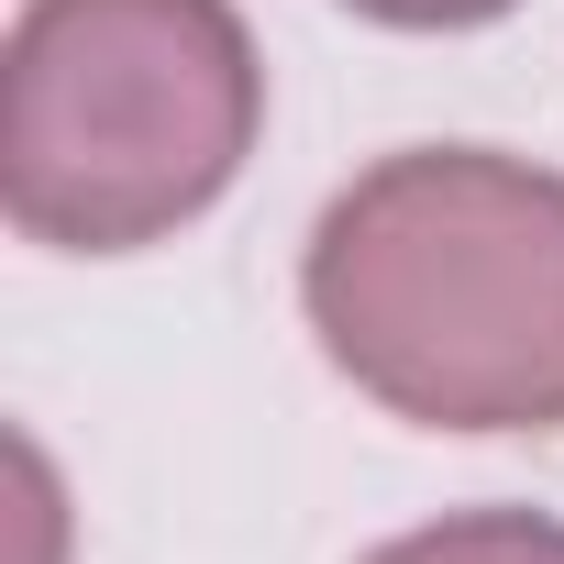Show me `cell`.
Here are the masks:
<instances>
[{
    "mask_svg": "<svg viewBox=\"0 0 564 564\" xmlns=\"http://www.w3.org/2000/svg\"><path fill=\"white\" fill-rule=\"evenodd\" d=\"M322 355L421 432H564V177L498 144L366 166L300 265Z\"/></svg>",
    "mask_w": 564,
    "mask_h": 564,
    "instance_id": "obj_1",
    "label": "cell"
},
{
    "mask_svg": "<svg viewBox=\"0 0 564 564\" xmlns=\"http://www.w3.org/2000/svg\"><path fill=\"white\" fill-rule=\"evenodd\" d=\"M265 122L232 0H23L0 56V210L56 254H133L199 221Z\"/></svg>",
    "mask_w": 564,
    "mask_h": 564,
    "instance_id": "obj_2",
    "label": "cell"
},
{
    "mask_svg": "<svg viewBox=\"0 0 564 564\" xmlns=\"http://www.w3.org/2000/svg\"><path fill=\"white\" fill-rule=\"evenodd\" d=\"M366 564H564V520H542V509H454L432 531L377 542Z\"/></svg>",
    "mask_w": 564,
    "mask_h": 564,
    "instance_id": "obj_3",
    "label": "cell"
},
{
    "mask_svg": "<svg viewBox=\"0 0 564 564\" xmlns=\"http://www.w3.org/2000/svg\"><path fill=\"white\" fill-rule=\"evenodd\" d=\"M344 12H366V23H388V34H476V23L520 12V0H344Z\"/></svg>",
    "mask_w": 564,
    "mask_h": 564,
    "instance_id": "obj_4",
    "label": "cell"
}]
</instances>
